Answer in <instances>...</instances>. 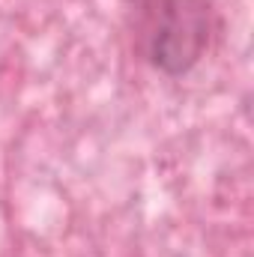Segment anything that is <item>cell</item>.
Returning a JSON list of instances; mask_svg holds the SVG:
<instances>
[{
	"label": "cell",
	"mask_w": 254,
	"mask_h": 257,
	"mask_svg": "<svg viewBox=\"0 0 254 257\" xmlns=\"http://www.w3.org/2000/svg\"><path fill=\"white\" fill-rule=\"evenodd\" d=\"M126 21L135 54L171 78L203 60L218 27L209 0H129Z\"/></svg>",
	"instance_id": "cell-1"
}]
</instances>
